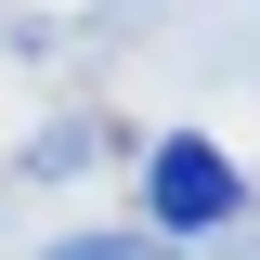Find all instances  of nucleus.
Returning <instances> with one entry per match:
<instances>
[{
	"mask_svg": "<svg viewBox=\"0 0 260 260\" xmlns=\"http://www.w3.org/2000/svg\"><path fill=\"white\" fill-rule=\"evenodd\" d=\"M143 221H156V247H195V234L247 221V169H234L208 130H169L156 156H143Z\"/></svg>",
	"mask_w": 260,
	"mask_h": 260,
	"instance_id": "f257e3e1",
	"label": "nucleus"
},
{
	"mask_svg": "<svg viewBox=\"0 0 260 260\" xmlns=\"http://www.w3.org/2000/svg\"><path fill=\"white\" fill-rule=\"evenodd\" d=\"M52 260H182V247H156V234H52Z\"/></svg>",
	"mask_w": 260,
	"mask_h": 260,
	"instance_id": "f03ea898",
	"label": "nucleus"
}]
</instances>
